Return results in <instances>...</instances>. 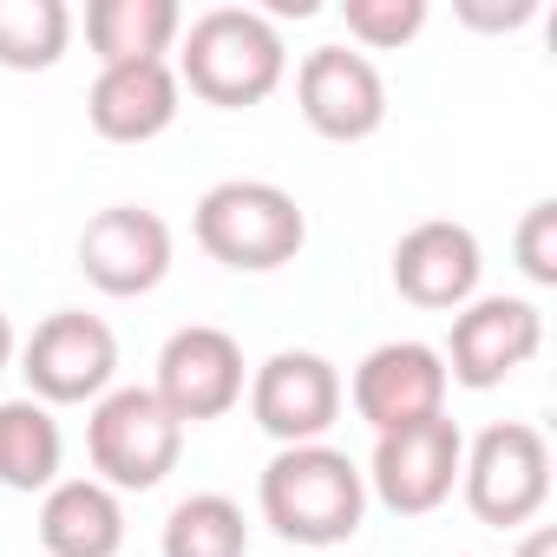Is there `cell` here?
I'll list each match as a JSON object with an SVG mask.
<instances>
[{
    "label": "cell",
    "instance_id": "18",
    "mask_svg": "<svg viewBox=\"0 0 557 557\" xmlns=\"http://www.w3.org/2000/svg\"><path fill=\"white\" fill-rule=\"evenodd\" d=\"M60 459H66V433H60L53 407H40L34 394L0 400V485L47 492V485H60Z\"/></svg>",
    "mask_w": 557,
    "mask_h": 557
},
{
    "label": "cell",
    "instance_id": "5",
    "mask_svg": "<svg viewBox=\"0 0 557 557\" xmlns=\"http://www.w3.org/2000/svg\"><path fill=\"white\" fill-rule=\"evenodd\" d=\"M459 492L479 524L492 531H524L550 505V440L524 420H498L466 446Z\"/></svg>",
    "mask_w": 557,
    "mask_h": 557
},
{
    "label": "cell",
    "instance_id": "4",
    "mask_svg": "<svg viewBox=\"0 0 557 557\" xmlns=\"http://www.w3.org/2000/svg\"><path fill=\"white\" fill-rule=\"evenodd\" d=\"M184 453V426L164 413V400L151 387H112L92 400L86 420V459L92 479L112 492H151L177 472Z\"/></svg>",
    "mask_w": 557,
    "mask_h": 557
},
{
    "label": "cell",
    "instance_id": "20",
    "mask_svg": "<svg viewBox=\"0 0 557 557\" xmlns=\"http://www.w3.org/2000/svg\"><path fill=\"white\" fill-rule=\"evenodd\" d=\"M73 47V8L66 0H0V66L8 73H47Z\"/></svg>",
    "mask_w": 557,
    "mask_h": 557
},
{
    "label": "cell",
    "instance_id": "1",
    "mask_svg": "<svg viewBox=\"0 0 557 557\" xmlns=\"http://www.w3.org/2000/svg\"><path fill=\"white\" fill-rule=\"evenodd\" d=\"M256 505H262V524L275 537H289L302 550H329V544H348L361 531V518H368V479L329 440H315V446H275V459L256 479Z\"/></svg>",
    "mask_w": 557,
    "mask_h": 557
},
{
    "label": "cell",
    "instance_id": "15",
    "mask_svg": "<svg viewBox=\"0 0 557 557\" xmlns=\"http://www.w3.org/2000/svg\"><path fill=\"white\" fill-rule=\"evenodd\" d=\"M177 66L171 60H138V66H99L86 92V119L106 145H151L177 125Z\"/></svg>",
    "mask_w": 557,
    "mask_h": 557
},
{
    "label": "cell",
    "instance_id": "12",
    "mask_svg": "<svg viewBox=\"0 0 557 557\" xmlns=\"http://www.w3.org/2000/svg\"><path fill=\"white\" fill-rule=\"evenodd\" d=\"M296 106H302L309 132L335 138V145H361L387 125V79L355 47H315L296 66Z\"/></svg>",
    "mask_w": 557,
    "mask_h": 557
},
{
    "label": "cell",
    "instance_id": "6",
    "mask_svg": "<svg viewBox=\"0 0 557 557\" xmlns=\"http://www.w3.org/2000/svg\"><path fill=\"white\" fill-rule=\"evenodd\" d=\"M21 374L40 407H92L119 381V335L86 309H53L21 342Z\"/></svg>",
    "mask_w": 557,
    "mask_h": 557
},
{
    "label": "cell",
    "instance_id": "25",
    "mask_svg": "<svg viewBox=\"0 0 557 557\" xmlns=\"http://www.w3.org/2000/svg\"><path fill=\"white\" fill-rule=\"evenodd\" d=\"M21 355V342H14V322H8V309H0V368H8Z\"/></svg>",
    "mask_w": 557,
    "mask_h": 557
},
{
    "label": "cell",
    "instance_id": "23",
    "mask_svg": "<svg viewBox=\"0 0 557 557\" xmlns=\"http://www.w3.org/2000/svg\"><path fill=\"white\" fill-rule=\"evenodd\" d=\"M531 14H537V0H511V8H472V0H459L466 27H524Z\"/></svg>",
    "mask_w": 557,
    "mask_h": 557
},
{
    "label": "cell",
    "instance_id": "24",
    "mask_svg": "<svg viewBox=\"0 0 557 557\" xmlns=\"http://www.w3.org/2000/svg\"><path fill=\"white\" fill-rule=\"evenodd\" d=\"M518 557H557V531H550V524H524Z\"/></svg>",
    "mask_w": 557,
    "mask_h": 557
},
{
    "label": "cell",
    "instance_id": "19",
    "mask_svg": "<svg viewBox=\"0 0 557 557\" xmlns=\"http://www.w3.org/2000/svg\"><path fill=\"white\" fill-rule=\"evenodd\" d=\"M158 550L164 557H249V518L223 492H190L171 505Z\"/></svg>",
    "mask_w": 557,
    "mask_h": 557
},
{
    "label": "cell",
    "instance_id": "21",
    "mask_svg": "<svg viewBox=\"0 0 557 557\" xmlns=\"http://www.w3.org/2000/svg\"><path fill=\"white\" fill-rule=\"evenodd\" d=\"M342 21H348V34H355L368 53H394V47L420 40V27H426V0H348Z\"/></svg>",
    "mask_w": 557,
    "mask_h": 557
},
{
    "label": "cell",
    "instance_id": "11",
    "mask_svg": "<svg viewBox=\"0 0 557 557\" xmlns=\"http://www.w3.org/2000/svg\"><path fill=\"white\" fill-rule=\"evenodd\" d=\"M79 275L99 296H151L171 275V223L145 203H106L79 230Z\"/></svg>",
    "mask_w": 557,
    "mask_h": 557
},
{
    "label": "cell",
    "instance_id": "2",
    "mask_svg": "<svg viewBox=\"0 0 557 557\" xmlns=\"http://www.w3.org/2000/svg\"><path fill=\"white\" fill-rule=\"evenodd\" d=\"M289 73V47L275 34L269 14L256 8H210L184 27V53H177V86H190L203 106L243 112L262 106Z\"/></svg>",
    "mask_w": 557,
    "mask_h": 557
},
{
    "label": "cell",
    "instance_id": "7",
    "mask_svg": "<svg viewBox=\"0 0 557 557\" xmlns=\"http://www.w3.org/2000/svg\"><path fill=\"white\" fill-rule=\"evenodd\" d=\"M459 466H466V433H459V420L433 413V420H420V426L381 433L361 479H368V498H381L387 511L426 518V511H440V505L453 498Z\"/></svg>",
    "mask_w": 557,
    "mask_h": 557
},
{
    "label": "cell",
    "instance_id": "8",
    "mask_svg": "<svg viewBox=\"0 0 557 557\" xmlns=\"http://www.w3.org/2000/svg\"><path fill=\"white\" fill-rule=\"evenodd\" d=\"M249 420L275 440V446H315L329 440V426L342 420V374L329 355L315 348H283L269 355L256 374H249Z\"/></svg>",
    "mask_w": 557,
    "mask_h": 557
},
{
    "label": "cell",
    "instance_id": "16",
    "mask_svg": "<svg viewBox=\"0 0 557 557\" xmlns=\"http://www.w3.org/2000/svg\"><path fill=\"white\" fill-rule=\"evenodd\" d=\"M40 544L47 557H119L125 550V505L99 479H60L40 492Z\"/></svg>",
    "mask_w": 557,
    "mask_h": 557
},
{
    "label": "cell",
    "instance_id": "22",
    "mask_svg": "<svg viewBox=\"0 0 557 557\" xmlns=\"http://www.w3.org/2000/svg\"><path fill=\"white\" fill-rule=\"evenodd\" d=\"M511 249H518V269L531 275L537 289H557V203H550V197L524 210V223H518Z\"/></svg>",
    "mask_w": 557,
    "mask_h": 557
},
{
    "label": "cell",
    "instance_id": "13",
    "mask_svg": "<svg viewBox=\"0 0 557 557\" xmlns=\"http://www.w3.org/2000/svg\"><path fill=\"white\" fill-rule=\"evenodd\" d=\"M342 394L355 400V413L381 440V433H400V426H420V420L446 413V361L426 342H381V348L361 355V368Z\"/></svg>",
    "mask_w": 557,
    "mask_h": 557
},
{
    "label": "cell",
    "instance_id": "9",
    "mask_svg": "<svg viewBox=\"0 0 557 557\" xmlns=\"http://www.w3.org/2000/svg\"><path fill=\"white\" fill-rule=\"evenodd\" d=\"M249 387V368H243V348L230 329H210V322H190L177 329L164 348H158V381L151 394L164 400V413L177 426H203V420H223Z\"/></svg>",
    "mask_w": 557,
    "mask_h": 557
},
{
    "label": "cell",
    "instance_id": "14",
    "mask_svg": "<svg viewBox=\"0 0 557 557\" xmlns=\"http://www.w3.org/2000/svg\"><path fill=\"white\" fill-rule=\"evenodd\" d=\"M479 275H485V249L466 223L453 216H426L413 223L400 243H394V289L413 302V309H433V315H459L472 296H479Z\"/></svg>",
    "mask_w": 557,
    "mask_h": 557
},
{
    "label": "cell",
    "instance_id": "3",
    "mask_svg": "<svg viewBox=\"0 0 557 557\" xmlns=\"http://www.w3.org/2000/svg\"><path fill=\"white\" fill-rule=\"evenodd\" d=\"M190 230H197V249L210 262L243 269V275L283 269L309 243L302 203L283 184H269V177H223V184H210L197 197V210H190Z\"/></svg>",
    "mask_w": 557,
    "mask_h": 557
},
{
    "label": "cell",
    "instance_id": "17",
    "mask_svg": "<svg viewBox=\"0 0 557 557\" xmlns=\"http://www.w3.org/2000/svg\"><path fill=\"white\" fill-rule=\"evenodd\" d=\"M184 34V8L177 0H92L86 8V47L99 53V66H138V60H164Z\"/></svg>",
    "mask_w": 557,
    "mask_h": 557
},
{
    "label": "cell",
    "instance_id": "10",
    "mask_svg": "<svg viewBox=\"0 0 557 557\" xmlns=\"http://www.w3.org/2000/svg\"><path fill=\"white\" fill-rule=\"evenodd\" d=\"M537 348H544V315L524 296H472L453 315L440 361H446V381L485 394V387L511 381L524 361H537Z\"/></svg>",
    "mask_w": 557,
    "mask_h": 557
}]
</instances>
